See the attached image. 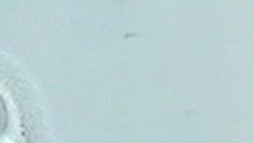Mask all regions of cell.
Returning a JSON list of instances; mask_svg holds the SVG:
<instances>
[{"instance_id": "cell-1", "label": "cell", "mask_w": 253, "mask_h": 143, "mask_svg": "<svg viewBox=\"0 0 253 143\" xmlns=\"http://www.w3.org/2000/svg\"><path fill=\"white\" fill-rule=\"evenodd\" d=\"M7 124H9V111H7V106H5L4 97L0 94V135L7 129Z\"/></svg>"}]
</instances>
